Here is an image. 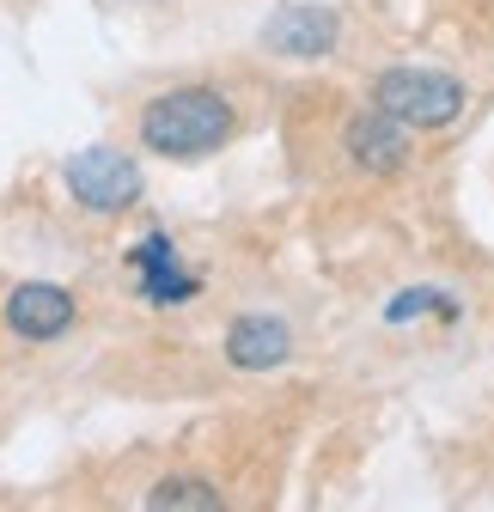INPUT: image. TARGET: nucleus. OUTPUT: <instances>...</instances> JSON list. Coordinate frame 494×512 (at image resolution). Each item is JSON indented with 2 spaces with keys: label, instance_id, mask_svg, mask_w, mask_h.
I'll list each match as a JSON object with an SVG mask.
<instances>
[{
  "label": "nucleus",
  "instance_id": "1",
  "mask_svg": "<svg viewBox=\"0 0 494 512\" xmlns=\"http://www.w3.org/2000/svg\"><path fill=\"white\" fill-rule=\"evenodd\" d=\"M232 135V104L208 86H177L159 92L141 110V147L159 159H208Z\"/></svg>",
  "mask_w": 494,
  "mask_h": 512
},
{
  "label": "nucleus",
  "instance_id": "2",
  "mask_svg": "<svg viewBox=\"0 0 494 512\" xmlns=\"http://www.w3.org/2000/svg\"><path fill=\"white\" fill-rule=\"evenodd\" d=\"M373 104L409 128H452L464 116L470 92H464V80H452L440 68H385L373 80Z\"/></svg>",
  "mask_w": 494,
  "mask_h": 512
},
{
  "label": "nucleus",
  "instance_id": "3",
  "mask_svg": "<svg viewBox=\"0 0 494 512\" xmlns=\"http://www.w3.org/2000/svg\"><path fill=\"white\" fill-rule=\"evenodd\" d=\"M68 189H74V202L92 208V214H122V208H135L141 202V165L129 153H116V147H86L68 159Z\"/></svg>",
  "mask_w": 494,
  "mask_h": 512
},
{
  "label": "nucleus",
  "instance_id": "4",
  "mask_svg": "<svg viewBox=\"0 0 494 512\" xmlns=\"http://www.w3.org/2000/svg\"><path fill=\"white\" fill-rule=\"evenodd\" d=\"M342 153H348V165L354 171H366V177H397L403 165H409V122H397L391 110H360V116H348V128H342Z\"/></svg>",
  "mask_w": 494,
  "mask_h": 512
},
{
  "label": "nucleus",
  "instance_id": "5",
  "mask_svg": "<svg viewBox=\"0 0 494 512\" xmlns=\"http://www.w3.org/2000/svg\"><path fill=\"white\" fill-rule=\"evenodd\" d=\"M129 269H135V287L147 305H183V299H196L202 281L177 263V244L165 232H147L135 250H129Z\"/></svg>",
  "mask_w": 494,
  "mask_h": 512
},
{
  "label": "nucleus",
  "instance_id": "6",
  "mask_svg": "<svg viewBox=\"0 0 494 512\" xmlns=\"http://www.w3.org/2000/svg\"><path fill=\"white\" fill-rule=\"evenodd\" d=\"M342 37V19L330 7H281L269 25H263V43L287 61H324Z\"/></svg>",
  "mask_w": 494,
  "mask_h": 512
},
{
  "label": "nucleus",
  "instance_id": "7",
  "mask_svg": "<svg viewBox=\"0 0 494 512\" xmlns=\"http://www.w3.org/2000/svg\"><path fill=\"white\" fill-rule=\"evenodd\" d=\"M74 324V293L55 281H25L7 293V330L25 342H55L61 330Z\"/></svg>",
  "mask_w": 494,
  "mask_h": 512
},
{
  "label": "nucleus",
  "instance_id": "8",
  "mask_svg": "<svg viewBox=\"0 0 494 512\" xmlns=\"http://www.w3.org/2000/svg\"><path fill=\"white\" fill-rule=\"evenodd\" d=\"M287 354H293V330L281 324V317H269V311H244L238 324L226 330V360L238 372H269Z\"/></svg>",
  "mask_w": 494,
  "mask_h": 512
},
{
  "label": "nucleus",
  "instance_id": "9",
  "mask_svg": "<svg viewBox=\"0 0 494 512\" xmlns=\"http://www.w3.org/2000/svg\"><path fill=\"white\" fill-rule=\"evenodd\" d=\"M147 506H153V512H165V506H177V512H220L226 500H220V488L202 482V476H165V482L147 488Z\"/></svg>",
  "mask_w": 494,
  "mask_h": 512
}]
</instances>
